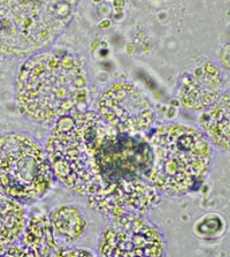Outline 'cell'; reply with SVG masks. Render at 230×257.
<instances>
[{"label":"cell","mask_w":230,"mask_h":257,"mask_svg":"<svg viewBox=\"0 0 230 257\" xmlns=\"http://www.w3.org/2000/svg\"><path fill=\"white\" fill-rule=\"evenodd\" d=\"M54 174L41 143L26 133L0 134V194L29 204L52 188Z\"/></svg>","instance_id":"5"},{"label":"cell","mask_w":230,"mask_h":257,"mask_svg":"<svg viewBox=\"0 0 230 257\" xmlns=\"http://www.w3.org/2000/svg\"><path fill=\"white\" fill-rule=\"evenodd\" d=\"M20 113L37 123L56 122L87 110L90 76L79 58L65 50H45L26 59L15 82Z\"/></svg>","instance_id":"1"},{"label":"cell","mask_w":230,"mask_h":257,"mask_svg":"<svg viewBox=\"0 0 230 257\" xmlns=\"http://www.w3.org/2000/svg\"><path fill=\"white\" fill-rule=\"evenodd\" d=\"M147 141L152 151L149 180L162 195L184 196L204 182L212 167L214 148L200 128L163 124Z\"/></svg>","instance_id":"3"},{"label":"cell","mask_w":230,"mask_h":257,"mask_svg":"<svg viewBox=\"0 0 230 257\" xmlns=\"http://www.w3.org/2000/svg\"><path fill=\"white\" fill-rule=\"evenodd\" d=\"M97 112L119 133L142 135L154 123L153 103L142 89L129 82H116L100 93Z\"/></svg>","instance_id":"7"},{"label":"cell","mask_w":230,"mask_h":257,"mask_svg":"<svg viewBox=\"0 0 230 257\" xmlns=\"http://www.w3.org/2000/svg\"><path fill=\"white\" fill-rule=\"evenodd\" d=\"M54 257H98L92 251L77 247H60Z\"/></svg>","instance_id":"15"},{"label":"cell","mask_w":230,"mask_h":257,"mask_svg":"<svg viewBox=\"0 0 230 257\" xmlns=\"http://www.w3.org/2000/svg\"><path fill=\"white\" fill-rule=\"evenodd\" d=\"M162 194L149 179H128L105 184L92 195L88 204L105 219L123 216H146L161 202Z\"/></svg>","instance_id":"9"},{"label":"cell","mask_w":230,"mask_h":257,"mask_svg":"<svg viewBox=\"0 0 230 257\" xmlns=\"http://www.w3.org/2000/svg\"><path fill=\"white\" fill-rule=\"evenodd\" d=\"M223 92V75L221 69L205 60L192 73L182 77L177 98L185 110L201 112L213 104Z\"/></svg>","instance_id":"10"},{"label":"cell","mask_w":230,"mask_h":257,"mask_svg":"<svg viewBox=\"0 0 230 257\" xmlns=\"http://www.w3.org/2000/svg\"><path fill=\"white\" fill-rule=\"evenodd\" d=\"M199 126L214 149L230 151V91L201 112Z\"/></svg>","instance_id":"12"},{"label":"cell","mask_w":230,"mask_h":257,"mask_svg":"<svg viewBox=\"0 0 230 257\" xmlns=\"http://www.w3.org/2000/svg\"><path fill=\"white\" fill-rule=\"evenodd\" d=\"M98 257H166L162 229L146 216H123L108 220L100 233Z\"/></svg>","instance_id":"6"},{"label":"cell","mask_w":230,"mask_h":257,"mask_svg":"<svg viewBox=\"0 0 230 257\" xmlns=\"http://www.w3.org/2000/svg\"><path fill=\"white\" fill-rule=\"evenodd\" d=\"M152 151L142 135L113 131L97 151V169L103 185L128 179H149Z\"/></svg>","instance_id":"8"},{"label":"cell","mask_w":230,"mask_h":257,"mask_svg":"<svg viewBox=\"0 0 230 257\" xmlns=\"http://www.w3.org/2000/svg\"><path fill=\"white\" fill-rule=\"evenodd\" d=\"M0 257H14L11 254L9 249H5V250H0Z\"/></svg>","instance_id":"16"},{"label":"cell","mask_w":230,"mask_h":257,"mask_svg":"<svg viewBox=\"0 0 230 257\" xmlns=\"http://www.w3.org/2000/svg\"><path fill=\"white\" fill-rule=\"evenodd\" d=\"M74 0H0V54L28 59L58 41L72 21Z\"/></svg>","instance_id":"4"},{"label":"cell","mask_w":230,"mask_h":257,"mask_svg":"<svg viewBox=\"0 0 230 257\" xmlns=\"http://www.w3.org/2000/svg\"><path fill=\"white\" fill-rule=\"evenodd\" d=\"M60 248L48 216L29 217L20 240L7 248L14 257H54Z\"/></svg>","instance_id":"11"},{"label":"cell","mask_w":230,"mask_h":257,"mask_svg":"<svg viewBox=\"0 0 230 257\" xmlns=\"http://www.w3.org/2000/svg\"><path fill=\"white\" fill-rule=\"evenodd\" d=\"M28 218L25 204L0 194V250L20 240Z\"/></svg>","instance_id":"14"},{"label":"cell","mask_w":230,"mask_h":257,"mask_svg":"<svg viewBox=\"0 0 230 257\" xmlns=\"http://www.w3.org/2000/svg\"><path fill=\"white\" fill-rule=\"evenodd\" d=\"M54 236L60 247H70L85 234L88 220L75 205L62 204L54 208L49 216Z\"/></svg>","instance_id":"13"},{"label":"cell","mask_w":230,"mask_h":257,"mask_svg":"<svg viewBox=\"0 0 230 257\" xmlns=\"http://www.w3.org/2000/svg\"><path fill=\"white\" fill-rule=\"evenodd\" d=\"M114 131L97 111L83 110L53 122L45 142L54 178L76 195L88 197L101 188L97 151Z\"/></svg>","instance_id":"2"}]
</instances>
